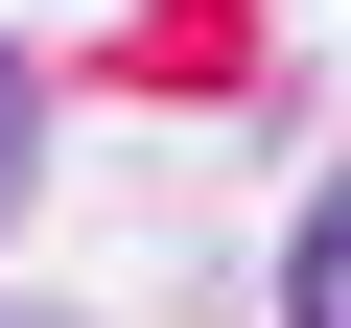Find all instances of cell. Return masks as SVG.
Instances as JSON below:
<instances>
[{"label": "cell", "instance_id": "6da1fadb", "mask_svg": "<svg viewBox=\"0 0 351 328\" xmlns=\"http://www.w3.org/2000/svg\"><path fill=\"white\" fill-rule=\"evenodd\" d=\"M281 328H351V188L304 211V258H281Z\"/></svg>", "mask_w": 351, "mask_h": 328}, {"label": "cell", "instance_id": "7a4b0ae2", "mask_svg": "<svg viewBox=\"0 0 351 328\" xmlns=\"http://www.w3.org/2000/svg\"><path fill=\"white\" fill-rule=\"evenodd\" d=\"M24 188H47V94H24V47H0V235H24Z\"/></svg>", "mask_w": 351, "mask_h": 328}]
</instances>
